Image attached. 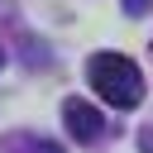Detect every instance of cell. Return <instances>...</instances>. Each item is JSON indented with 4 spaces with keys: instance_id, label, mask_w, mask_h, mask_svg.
Instances as JSON below:
<instances>
[{
    "instance_id": "obj_1",
    "label": "cell",
    "mask_w": 153,
    "mask_h": 153,
    "mask_svg": "<svg viewBox=\"0 0 153 153\" xmlns=\"http://www.w3.org/2000/svg\"><path fill=\"white\" fill-rule=\"evenodd\" d=\"M86 76H91V91L115 110H134L143 100V76L124 53H91Z\"/></svg>"
},
{
    "instance_id": "obj_2",
    "label": "cell",
    "mask_w": 153,
    "mask_h": 153,
    "mask_svg": "<svg viewBox=\"0 0 153 153\" xmlns=\"http://www.w3.org/2000/svg\"><path fill=\"white\" fill-rule=\"evenodd\" d=\"M62 124H67V134H72L76 143H91V139H100L105 115H100L96 105H86V100H67V105H62Z\"/></svg>"
},
{
    "instance_id": "obj_3",
    "label": "cell",
    "mask_w": 153,
    "mask_h": 153,
    "mask_svg": "<svg viewBox=\"0 0 153 153\" xmlns=\"http://www.w3.org/2000/svg\"><path fill=\"white\" fill-rule=\"evenodd\" d=\"M143 5H148V0H124V10H129V14H139Z\"/></svg>"
},
{
    "instance_id": "obj_4",
    "label": "cell",
    "mask_w": 153,
    "mask_h": 153,
    "mask_svg": "<svg viewBox=\"0 0 153 153\" xmlns=\"http://www.w3.org/2000/svg\"><path fill=\"white\" fill-rule=\"evenodd\" d=\"M38 153H62V148H57V143H43V148H38Z\"/></svg>"
},
{
    "instance_id": "obj_5",
    "label": "cell",
    "mask_w": 153,
    "mask_h": 153,
    "mask_svg": "<svg viewBox=\"0 0 153 153\" xmlns=\"http://www.w3.org/2000/svg\"><path fill=\"white\" fill-rule=\"evenodd\" d=\"M0 67H5V53H0Z\"/></svg>"
}]
</instances>
